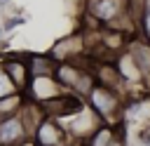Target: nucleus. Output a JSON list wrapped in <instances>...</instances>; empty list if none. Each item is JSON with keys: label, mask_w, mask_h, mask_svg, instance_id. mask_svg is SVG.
Here are the masks:
<instances>
[{"label": "nucleus", "mask_w": 150, "mask_h": 146, "mask_svg": "<svg viewBox=\"0 0 150 146\" xmlns=\"http://www.w3.org/2000/svg\"><path fill=\"white\" fill-rule=\"evenodd\" d=\"M124 92L103 82H94V87L89 89V94L84 97L87 106L103 120L110 125H122V111H124Z\"/></svg>", "instance_id": "f257e3e1"}, {"label": "nucleus", "mask_w": 150, "mask_h": 146, "mask_svg": "<svg viewBox=\"0 0 150 146\" xmlns=\"http://www.w3.org/2000/svg\"><path fill=\"white\" fill-rule=\"evenodd\" d=\"M54 78L56 82L70 92V94H77V97H87L89 89L94 87L96 82V75H94V68L89 64V57L87 59H80V61H56V68H54Z\"/></svg>", "instance_id": "f03ea898"}, {"label": "nucleus", "mask_w": 150, "mask_h": 146, "mask_svg": "<svg viewBox=\"0 0 150 146\" xmlns=\"http://www.w3.org/2000/svg\"><path fill=\"white\" fill-rule=\"evenodd\" d=\"M63 127H66V132H68V137L73 139V141H80V144H84L94 132H96V127L103 122L89 106H87V101L75 111V113H70V115H66V118H61L59 120Z\"/></svg>", "instance_id": "7ed1b4c3"}, {"label": "nucleus", "mask_w": 150, "mask_h": 146, "mask_svg": "<svg viewBox=\"0 0 150 146\" xmlns=\"http://www.w3.org/2000/svg\"><path fill=\"white\" fill-rule=\"evenodd\" d=\"M52 59L54 61H80V59H87V40H84V31H75V33H68L63 38H59L52 49H49Z\"/></svg>", "instance_id": "20e7f679"}, {"label": "nucleus", "mask_w": 150, "mask_h": 146, "mask_svg": "<svg viewBox=\"0 0 150 146\" xmlns=\"http://www.w3.org/2000/svg\"><path fill=\"white\" fill-rule=\"evenodd\" d=\"M30 139L35 141V146H70L73 144L66 127L56 118H49V115L38 125V130L33 132Z\"/></svg>", "instance_id": "39448f33"}, {"label": "nucleus", "mask_w": 150, "mask_h": 146, "mask_svg": "<svg viewBox=\"0 0 150 146\" xmlns=\"http://www.w3.org/2000/svg\"><path fill=\"white\" fill-rule=\"evenodd\" d=\"M66 89L56 82V78L54 75H35V78H30L28 80V87H26V92H23V97L28 99V101H35V104H47L49 99H54V97H59V94H63Z\"/></svg>", "instance_id": "423d86ee"}, {"label": "nucleus", "mask_w": 150, "mask_h": 146, "mask_svg": "<svg viewBox=\"0 0 150 146\" xmlns=\"http://www.w3.org/2000/svg\"><path fill=\"white\" fill-rule=\"evenodd\" d=\"M30 139V132L26 130L19 113L0 118V146H21Z\"/></svg>", "instance_id": "0eeeda50"}, {"label": "nucleus", "mask_w": 150, "mask_h": 146, "mask_svg": "<svg viewBox=\"0 0 150 146\" xmlns=\"http://www.w3.org/2000/svg\"><path fill=\"white\" fill-rule=\"evenodd\" d=\"M5 73L9 75V80L14 82V87L23 94L26 87H28V80H30V71H28V61H26V54H5L0 59Z\"/></svg>", "instance_id": "6e6552de"}, {"label": "nucleus", "mask_w": 150, "mask_h": 146, "mask_svg": "<svg viewBox=\"0 0 150 146\" xmlns=\"http://www.w3.org/2000/svg\"><path fill=\"white\" fill-rule=\"evenodd\" d=\"M26 61H28L30 78H35V75H54L56 61L52 59L49 52H30V54H26Z\"/></svg>", "instance_id": "1a4fd4ad"}, {"label": "nucleus", "mask_w": 150, "mask_h": 146, "mask_svg": "<svg viewBox=\"0 0 150 146\" xmlns=\"http://www.w3.org/2000/svg\"><path fill=\"white\" fill-rule=\"evenodd\" d=\"M19 115H21V120H23L26 130L30 132V137H33V132L38 130V125H40V122L47 118V115H45V108H42L40 104H35V101H28V99L21 104Z\"/></svg>", "instance_id": "9d476101"}, {"label": "nucleus", "mask_w": 150, "mask_h": 146, "mask_svg": "<svg viewBox=\"0 0 150 146\" xmlns=\"http://www.w3.org/2000/svg\"><path fill=\"white\" fill-rule=\"evenodd\" d=\"M122 130V125H110V122H101L98 127H96V132L82 144V146H108L115 137H117V132Z\"/></svg>", "instance_id": "9b49d317"}, {"label": "nucleus", "mask_w": 150, "mask_h": 146, "mask_svg": "<svg viewBox=\"0 0 150 146\" xmlns=\"http://www.w3.org/2000/svg\"><path fill=\"white\" fill-rule=\"evenodd\" d=\"M138 33L150 42V0L143 2V14H141V21H138Z\"/></svg>", "instance_id": "f8f14e48"}, {"label": "nucleus", "mask_w": 150, "mask_h": 146, "mask_svg": "<svg viewBox=\"0 0 150 146\" xmlns=\"http://www.w3.org/2000/svg\"><path fill=\"white\" fill-rule=\"evenodd\" d=\"M19 89L14 87V82L9 80V75L5 73V68H2V64H0V99H5V97H12V94H16Z\"/></svg>", "instance_id": "ddd939ff"}, {"label": "nucleus", "mask_w": 150, "mask_h": 146, "mask_svg": "<svg viewBox=\"0 0 150 146\" xmlns=\"http://www.w3.org/2000/svg\"><path fill=\"white\" fill-rule=\"evenodd\" d=\"M0 24H2L5 33H12L14 28H19V26H23V24H26V14H7Z\"/></svg>", "instance_id": "4468645a"}, {"label": "nucleus", "mask_w": 150, "mask_h": 146, "mask_svg": "<svg viewBox=\"0 0 150 146\" xmlns=\"http://www.w3.org/2000/svg\"><path fill=\"white\" fill-rule=\"evenodd\" d=\"M108 146H129V144H127V139H124V132L120 130V132H117V137H115Z\"/></svg>", "instance_id": "2eb2a0df"}, {"label": "nucleus", "mask_w": 150, "mask_h": 146, "mask_svg": "<svg viewBox=\"0 0 150 146\" xmlns=\"http://www.w3.org/2000/svg\"><path fill=\"white\" fill-rule=\"evenodd\" d=\"M138 144H141V146H150V127L141 132V137H138Z\"/></svg>", "instance_id": "dca6fc26"}, {"label": "nucleus", "mask_w": 150, "mask_h": 146, "mask_svg": "<svg viewBox=\"0 0 150 146\" xmlns=\"http://www.w3.org/2000/svg\"><path fill=\"white\" fill-rule=\"evenodd\" d=\"M12 5V0H0V9H5V7H9Z\"/></svg>", "instance_id": "f3484780"}, {"label": "nucleus", "mask_w": 150, "mask_h": 146, "mask_svg": "<svg viewBox=\"0 0 150 146\" xmlns=\"http://www.w3.org/2000/svg\"><path fill=\"white\" fill-rule=\"evenodd\" d=\"M5 35H7V33H5V28H2V24H0V40H5Z\"/></svg>", "instance_id": "a211bd4d"}]
</instances>
